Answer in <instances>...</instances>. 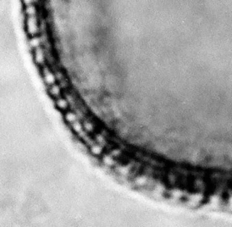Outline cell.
Wrapping results in <instances>:
<instances>
[{
  "mask_svg": "<svg viewBox=\"0 0 232 227\" xmlns=\"http://www.w3.org/2000/svg\"><path fill=\"white\" fill-rule=\"evenodd\" d=\"M26 26H27V31L31 36L35 37L37 33L39 32V27L37 25L36 18L35 16H29L26 21Z\"/></svg>",
  "mask_w": 232,
  "mask_h": 227,
  "instance_id": "cell-1",
  "label": "cell"
},
{
  "mask_svg": "<svg viewBox=\"0 0 232 227\" xmlns=\"http://www.w3.org/2000/svg\"><path fill=\"white\" fill-rule=\"evenodd\" d=\"M43 77H44V81L47 83V85L49 86H52V85L55 84V76L54 74L51 72L50 70H48L47 68H44L43 70Z\"/></svg>",
  "mask_w": 232,
  "mask_h": 227,
  "instance_id": "cell-2",
  "label": "cell"
},
{
  "mask_svg": "<svg viewBox=\"0 0 232 227\" xmlns=\"http://www.w3.org/2000/svg\"><path fill=\"white\" fill-rule=\"evenodd\" d=\"M35 60L37 65H43L45 61L44 58V52L42 48H37L35 49Z\"/></svg>",
  "mask_w": 232,
  "mask_h": 227,
  "instance_id": "cell-3",
  "label": "cell"
},
{
  "mask_svg": "<svg viewBox=\"0 0 232 227\" xmlns=\"http://www.w3.org/2000/svg\"><path fill=\"white\" fill-rule=\"evenodd\" d=\"M49 92L53 97L55 98H58L60 95V87L57 84H54L50 86V89H49Z\"/></svg>",
  "mask_w": 232,
  "mask_h": 227,
  "instance_id": "cell-4",
  "label": "cell"
},
{
  "mask_svg": "<svg viewBox=\"0 0 232 227\" xmlns=\"http://www.w3.org/2000/svg\"><path fill=\"white\" fill-rule=\"evenodd\" d=\"M56 105L59 110H66L68 108V103L67 100L63 98H58L56 101Z\"/></svg>",
  "mask_w": 232,
  "mask_h": 227,
  "instance_id": "cell-5",
  "label": "cell"
},
{
  "mask_svg": "<svg viewBox=\"0 0 232 227\" xmlns=\"http://www.w3.org/2000/svg\"><path fill=\"white\" fill-rule=\"evenodd\" d=\"M40 43H41V39L39 37H33L29 42L30 46L32 47V48H37L40 47Z\"/></svg>",
  "mask_w": 232,
  "mask_h": 227,
  "instance_id": "cell-6",
  "label": "cell"
},
{
  "mask_svg": "<svg viewBox=\"0 0 232 227\" xmlns=\"http://www.w3.org/2000/svg\"><path fill=\"white\" fill-rule=\"evenodd\" d=\"M25 13L29 16H35L36 14V9L34 5H29V6H26V9H25Z\"/></svg>",
  "mask_w": 232,
  "mask_h": 227,
  "instance_id": "cell-7",
  "label": "cell"
},
{
  "mask_svg": "<svg viewBox=\"0 0 232 227\" xmlns=\"http://www.w3.org/2000/svg\"><path fill=\"white\" fill-rule=\"evenodd\" d=\"M65 120L66 121H68L69 123H73V122L77 121V118H76L75 114L71 113V112H68V113L65 114Z\"/></svg>",
  "mask_w": 232,
  "mask_h": 227,
  "instance_id": "cell-8",
  "label": "cell"
},
{
  "mask_svg": "<svg viewBox=\"0 0 232 227\" xmlns=\"http://www.w3.org/2000/svg\"><path fill=\"white\" fill-rule=\"evenodd\" d=\"M71 126H72V128L77 132H81V130H82V126H81V125H80L77 121H75V122H73V123H71Z\"/></svg>",
  "mask_w": 232,
  "mask_h": 227,
  "instance_id": "cell-9",
  "label": "cell"
},
{
  "mask_svg": "<svg viewBox=\"0 0 232 227\" xmlns=\"http://www.w3.org/2000/svg\"><path fill=\"white\" fill-rule=\"evenodd\" d=\"M92 152L94 154H99L101 153V148L100 147H98V145H95L92 147Z\"/></svg>",
  "mask_w": 232,
  "mask_h": 227,
  "instance_id": "cell-10",
  "label": "cell"
},
{
  "mask_svg": "<svg viewBox=\"0 0 232 227\" xmlns=\"http://www.w3.org/2000/svg\"><path fill=\"white\" fill-rule=\"evenodd\" d=\"M37 0H23L24 4L25 6H29V5H32L34 2H36Z\"/></svg>",
  "mask_w": 232,
  "mask_h": 227,
  "instance_id": "cell-11",
  "label": "cell"
}]
</instances>
